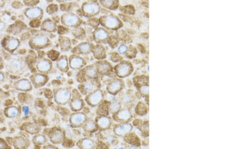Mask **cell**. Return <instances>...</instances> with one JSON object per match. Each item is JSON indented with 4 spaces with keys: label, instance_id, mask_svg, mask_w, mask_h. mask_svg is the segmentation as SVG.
<instances>
[{
    "label": "cell",
    "instance_id": "22",
    "mask_svg": "<svg viewBox=\"0 0 226 149\" xmlns=\"http://www.w3.org/2000/svg\"><path fill=\"white\" fill-rule=\"evenodd\" d=\"M110 68L109 65L107 63H103L100 64L99 66V69L100 72H105L107 71Z\"/></svg>",
    "mask_w": 226,
    "mask_h": 149
},
{
    "label": "cell",
    "instance_id": "7",
    "mask_svg": "<svg viewBox=\"0 0 226 149\" xmlns=\"http://www.w3.org/2000/svg\"><path fill=\"white\" fill-rule=\"evenodd\" d=\"M102 93L100 91H98L93 94L90 98V100L92 104L98 103L102 99Z\"/></svg>",
    "mask_w": 226,
    "mask_h": 149
},
{
    "label": "cell",
    "instance_id": "5",
    "mask_svg": "<svg viewBox=\"0 0 226 149\" xmlns=\"http://www.w3.org/2000/svg\"><path fill=\"white\" fill-rule=\"evenodd\" d=\"M78 21L77 17L72 14H68L64 18V23L67 25H73L75 24Z\"/></svg>",
    "mask_w": 226,
    "mask_h": 149
},
{
    "label": "cell",
    "instance_id": "27",
    "mask_svg": "<svg viewBox=\"0 0 226 149\" xmlns=\"http://www.w3.org/2000/svg\"><path fill=\"white\" fill-rule=\"evenodd\" d=\"M108 124H109V120L107 118L103 117V118H100V122H99V124L102 127H106L107 126H108L107 125Z\"/></svg>",
    "mask_w": 226,
    "mask_h": 149
},
{
    "label": "cell",
    "instance_id": "19",
    "mask_svg": "<svg viewBox=\"0 0 226 149\" xmlns=\"http://www.w3.org/2000/svg\"><path fill=\"white\" fill-rule=\"evenodd\" d=\"M44 27L48 30H52L54 28V23L50 21H46L44 23Z\"/></svg>",
    "mask_w": 226,
    "mask_h": 149
},
{
    "label": "cell",
    "instance_id": "28",
    "mask_svg": "<svg viewBox=\"0 0 226 149\" xmlns=\"http://www.w3.org/2000/svg\"><path fill=\"white\" fill-rule=\"evenodd\" d=\"M58 64V65L60 68L64 69L66 68V67L67 66V61L65 59L62 58L59 60Z\"/></svg>",
    "mask_w": 226,
    "mask_h": 149
},
{
    "label": "cell",
    "instance_id": "10",
    "mask_svg": "<svg viewBox=\"0 0 226 149\" xmlns=\"http://www.w3.org/2000/svg\"><path fill=\"white\" fill-rule=\"evenodd\" d=\"M41 13V11L38 8H33L31 9H30L27 11V15L30 16V17L35 18L38 16Z\"/></svg>",
    "mask_w": 226,
    "mask_h": 149
},
{
    "label": "cell",
    "instance_id": "16",
    "mask_svg": "<svg viewBox=\"0 0 226 149\" xmlns=\"http://www.w3.org/2000/svg\"><path fill=\"white\" fill-rule=\"evenodd\" d=\"M62 134L59 131H55L52 135V140L54 142H59L62 139Z\"/></svg>",
    "mask_w": 226,
    "mask_h": 149
},
{
    "label": "cell",
    "instance_id": "40",
    "mask_svg": "<svg viewBox=\"0 0 226 149\" xmlns=\"http://www.w3.org/2000/svg\"><path fill=\"white\" fill-rule=\"evenodd\" d=\"M56 7L55 6H54V5H51V6H50L48 8L49 11L50 12H51V13H52V12H53L54 11H55L56 10Z\"/></svg>",
    "mask_w": 226,
    "mask_h": 149
},
{
    "label": "cell",
    "instance_id": "34",
    "mask_svg": "<svg viewBox=\"0 0 226 149\" xmlns=\"http://www.w3.org/2000/svg\"><path fill=\"white\" fill-rule=\"evenodd\" d=\"M119 108V104L117 102L114 103L111 106V109L113 110V111H116V110H118Z\"/></svg>",
    "mask_w": 226,
    "mask_h": 149
},
{
    "label": "cell",
    "instance_id": "36",
    "mask_svg": "<svg viewBox=\"0 0 226 149\" xmlns=\"http://www.w3.org/2000/svg\"><path fill=\"white\" fill-rule=\"evenodd\" d=\"M127 47H126V46H124V45H123V46H120V47H119V51L121 53L123 54V53H124L127 51Z\"/></svg>",
    "mask_w": 226,
    "mask_h": 149
},
{
    "label": "cell",
    "instance_id": "17",
    "mask_svg": "<svg viewBox=\"0 0 226 149\" xmlns=\"http://www.w3.org/2000/svg\"><path fill=\"white\" fill-rule=\"evenodd\" d=\"M18 41L16 39H11L7 43L8 47H9L10 49H15V48H16L17 46H18Z\"/></svg>",
    "mask_w": 226,
    "mask_h": 149
},
{
    "label": "cell",
    "instance_id": "42",
    "mask_svg": "<svg viewBox=\"0 0 226 149\" xmlns=\"http://www.w3.org/2000/svg\"><path fill=\"white\" fill-rule=\"evenodd\" d=\"M3 77H4V76H3V74H2L0 72V80H2L3 79Z\"/></svg>",
    "mask_w": 226,
    "mask_h": 149
},
{
    "label": "cell",
    "instance_id": "11",
    "mask_svg": "<svg viewBox=\"0 0 226 149\" xmlns=\"http://www.w3.org/2000/svg\"><path fill=\"white\" fill-rule=\"evenodd\" d=\"M15 145L16 148L19 149L24 148L26 146V142L25 140L21 137L16 138L15 141Z\"/></svg>",
    "mask_w": 226,
    "mask_h": 149
},
{
    "label": "cell",
    "instance_id": "12",
    "mask_svg": "<svg viewBox=\"0 0 226 149\" xmlns=\"http://www.w3.org/2000/svg\"><path fill=\"white\" fill-rule=\"evenodd\" d=\"M83 63V61L79 58L74 57L73 58L71 61L70 64L73 68H77L82 65Z\"/></svg>",
    "mask_w": 226,
    "mask_h": 149
},
{
    "label": "cell",
    "instance_id": "33",
    "mask_svg": "<svg viewBox=\"0 0 226 149\" xmlns=\"http://www.w3.org/2000/svg\"><path fill=\"white\" fill-rule=\"evenodd\" d=\"M95 128V124L92 122H90L87 125V128L89 130H93Z\"/></svg>",
    "mask_w": 226,
    "mask_h": 149
},
{
    "label": "cell",
    "instance_id": "37",
    "mask_svg": "<svg viewBox=\"0 0 226 149\" xmlns=\"http://www.w3.org/2000/svg\"><path fill=\"white\" fill-rule=\"evenodd\" d=\"M93 88V85L92 83H88L86 86V90L88 91V92H90L91 90H92V89Z\"/></svg>",
    "mask_w": 226,
    "mask_h": 149
},
{
    "label": "cell",
    "instance_id": "38",
    "mask_svg": "<svg viewBox=\"0 0 226 149\" xmlns=\"http://www.w3.org/2000/svg\"><path fill=\"white\" fill-rule=\"evenodd\" d=\"M39 22L38 20H34L31 22L30 25L33 27H36L39 25Z\"/></svg>",
    "mask_w": 226,
    "mask_h": 149
},
{
    "label": "cell",
    "instance_id": "30",
    "mask_svg": "<svg viewBox=\"0 0 226 149\" xmlns=\"http://www.w3.org/2000/svg\"><path fill=\"white\" fill-rule=\"evenodd\" d=\"M48 56L53 60H54L56 59L58 56V53L56 51H51L48 54Z\"/></svg>",
    "mask_w": 226,
    "mask_h": 149
},
{
    "label": "cell",
    "instance_id": "44",
    "mask_svg": "<svg viewBox=\"0 0 226 149\" xmlns=\"http://www.w3.org/2000/svg\"><path fill=\"white\" fill-rule=\"evenodd\" d=\"M0 149H2V148H1V147H0Z\"/></svg>",
    "mask_w": 226,
    "mask_h": 149
},
{
    "label": "cell",
    "instance_id": "23",
    "mask_svg": "<svg viewBox=\"0 0 226 149\" xmlns=\"http://www.w3.org/2000/svg\"><path fill=\"white\" fill-rule=\"evenodd\" d=\"M26 130L27 132L31 133V134H34L36 132H37V128L36 126L34 125H29L26 127Z\"/></svg>",
    "mask_w": 226,
    "mask_h": 149
},
{
    "label": "cell",
    "instance_id": "26",
    "mask_svg": "<svg viewBox=\"0 0 226 149\" xmlns=\"http://www.w3.org/2000/svg\"><path fill=\"white\" fill-rule=\"evenodd\" d=\"M45 77L44 76L42 75H37L35 78V81L37 84H40L44 81Z\"/></svg>",
    "mask_w": 226,
    "mask_h": 149
},
{
    "label": "cell",
    "instance_id": "15",
    "mask_svg": "<svg viewBox=\"0 0 226 149\" xmlns=\"http://www.w3.org/2000/svg\"><path fill=\"white\" fill-rule=\"evenodd\" d=\"M96 37L98 39H105L107 37V33L103 29H100L96 33Z\"/></svg>",
    "mask_w": 226,
    "mask_h": 149
},
{
    "label": "cell",
    "instance_id": "31",
    "mask_svg": "<svg viewBox=\"0 0 226 149\" xmlns=\"http://www.w3.org/2000/svg\"><path fill=\"white\" fill-rule=\"evenodd\" d=\"M103 48L101 47H98L95 50V53L96 56H100L103 53Z\"/></svg>",
    "mask_w": 226,
    "mask_h": 149
},
{
    "label": "cell",
    "instance_id": "6",
    "mask_svg": "<svg viewBox=\"0 0 226 149\" xmlns=\"http://www.w3.org/2000/svg\"><path fill=\"white\" fill-rule=\"evenodd\" d=\"M33 42L34 44L37 45H44L47 42V39L44 36H38L35 37L33 39Z\"/></svg>",
    "mask_w": 226,
    "mask_h": 149
},
{
    "label": "cell",
    "instance_id": "29",
    "mask_svg": "<svg viewBox=\"0 0 226 149\" xmlns=\"http://www.w3.org/2000/svg\"><path fill=\"white\" fill-rule=\"evenodd\" d=\"M86 73H87V74L89 76H91V77H96L97 75L96 71H95L94 69H93V68H89V69H88L87 70Z\"/></svg>",
    "mask_w": 226,
    "mask_h": 149
},
{
    "label": "cell",
    "instance_id": "13",
    "mask_svg": "<svg viewBox=\"0 0 226 149\" xmlns=\"http://www.w3.org/2000/svg\"><path fill=\"white\" fill-rule=\"evenodd\" d=\"M50 67V63L47 61H42L38 64V67L39 70L41 71H47Z\"/></svg>",
    "mask_w": 226,
    "mask_h": 149
},
{
    "label": "cell",
    "instance_id": "43",
    "mask_svg": "<svg viewBox=\"0 0 226 149\" xmlns=\"http://www.w3.org/2000/svg\"><path fill=\"white\" fill-rule=\"evenodd\" d=\"M46 149H54V148H52V147H48V148H47Z\"/></svg>",
    "mask_w": 226,
    "mask_h": 149
},
{
    "label": "cell",
    "instance_id": "2",
    "mask_svg": "<svg viewBox=\"0 0 226 149\" xmlns=\"http://www.w3.org/2000/svg\"><path fill=\"white\" fill-rule=\"evenodd\" d=\"M106 26L109 28H115L119 25V21L117 18L113 16L107 17L104 22Z\"/></svg>",
    "mask_w": 226,
    "mask_h": 149
},
{
    "label": "cell",
    "instance_id": "24",
    "mask_svg": "<svg viewBox=\"0 0 226 149\" xmlns=\"http://www.w3.org/2000/svg\"><path fill=\"white\" fill-rule=\"evenodd\" d=\"M119 116L123 120H126L129 117L130 113L128 110H123L119 114Z\"/></svg>",
    "mask_w": 226,
    "mask_h": 149
},
{
    "label": "cell",
    "instance_id": "35",
    "mask_svg": "<svg viewBox=\"0 0 226 149\" xmlns=\"http://www.w3.org/2000/svg\"><path fill=\"white\" fill-rule=\"evenodd\" d=\"M44 140H45L43 136H38L36 138V141H37V142L40 143H42L44 142Z\"/></svg>",
    "mask_w": 226,
    "mask_h": 149
},
{
    "label": "cell",
    "instance_id": "8",
    "mask_svg": "<svg viewBox=\"0 0 226 149\" xmlns=\"http://www.w3.org/2000/svg\"><path fill=\"white\" fill-rule=\"evenodd\" d=\"M121 87V83L120 81H115L109 86V90L112 93H115L119 91Z\"/></svg>",
    "mask_w": 226,
    "mask_h": 149
},
{
    "label": "cell",
    "instance_id": "21",
    "mask_svg": "<svg viewBox=\"0 0 226 149\" xmlns=\"http://www.w3.org/2000/svg\"><path fill=\"white\" fill-rule=\"evenodd\" d=\"M72 107L75 109H79L81 107L82 103L79 99H76L74 100L72 102Z\"/></svg>",
    "mask_w": 226,
    "mask_h": 149
},
{
    "label": "cell",
    "instance_id": "1",
    "mask_svg": "<svg viewBox=\"0 0 226 149\" xmlns=\"http://www.w3.org/2000/svg\"><path fill=\"white\" fill-rule=\"evenodd\" d=\"M131 70L130 66L127 63H122L117 68V73L119 76H124L128 75Z\"/></svg>",
    "mask_w": 226,
    "mask_h": 149
},
{
    "label": "cell",
    "instance_id": "14",
    "mask_svg": "<svg viewBox=\"0 0 226 149\" xmlns=\"http://www.w3.org/2000/svg\"><path fill=\"white\" fill-rule=\"evenodd\" d=\"M84 116L82 114H75L73 116V117L72 118V120L75 124H80L82 122H83L84 118Z\"/></svg>",
    "mask_w": 226,
    "mask_h": 149
},
{
    "label": "cell",
    "instance_id": "4",
    "mask_svg": "<svg viewBox=\"0 0 226 149\" xmlns=\"http://www.w3.org/2000/svg\"><path fill=\"white\" fill-rule=\"evenodd\" d=\"M57 99L60 102H64L69 98V93L65 90L59 91L56 95Z\"/></svg>",
    "mask_w": 226,
    "mask_h": 149
},
{
    "label": "cell",
    "instance_id": "41",
    "mask_svg": "<svg viewBox=\"0 0 226 149\" xmlns=\"http://www.w3.org/2000/svg\"><path fill=\"white\" fill-rule=\"evenodd\" d=\"M23 111L25 113V114L27 115L29 112V108L27 106H24L23 107Z\"/></svg>",
    "mask_w": 226,
    "mask_h": 149
},
{
    "label": "cell",
    "instance_id": "39",
    "mask_svg": "<svg viewBox=\"0 0 226 149\" xmlns=\"http://www.w3.org/2000/svg\"><path fill=\"white\" fill-rule=\"evenodd\" d=\"M106 6H110L112 5H113L114 3V1H103L102 2Z\"/></svg>",
    "mask_w": 226,
    "mask_h": 149
},
{
    "label": "cell",
    "instance_id": "20",
    "mask_svg": "<svg viewBox=\"0 0 226 149\" xmlns=\"http://www.w3.org/2000/svg\"><path fill=\"white\" fill-rule=\"evenodd\" d=\"M130 129V126L128 125H125V126H120L117 128V131L120 134H124L126 132H127L129 131Z\"/></svg>",
    "mask_w": 226,
    "mask_h": 149
},
{
    "label": "cell",
    "instance_id": "32",
    "mask_svg": "<svg viewBox=\"0 0 226 149\" xmlns=\"http://www.w3.org/2000/svg\"><path fill=\"white\" fill-rule=\"evenodd\" d=\"M141 90L143 94H145V95H147V94H148L149 93V87L148 86H147V85L143 86L141 87Z\"/></svg>",
    "mask_w": 226,
    "mask_h": 149
},
{
    "label": "cell",
    "instance_id": "25",
    "mask_svg": "<svg viewBox=\"0 0 226 149\" xmlns=\"http://www.w3.org/2000/svg\"><path fill=\"white\" fill-rule=\"evenodd\" d=\"M79 49L81 52L83 53H86L90 51V46L89 44L87 43L83 44L80 45V46H79Z\"/></svg>",
    "mask_w": 226,
    "mask_h": 149
},
{
    "label": "cell",
    "instance_id": "9",
    "mask_svg": "<svg viewBox=\"0 0 226 149\" xmlns=\"http://www.w3.org/2000/svg\"><path fill=\"white\" fill-rule=\"evenodd\" d=\"M18 87L22 90H27L30 88V84L26 80H22L18 82Z\"/></svg>",
    "mask_w": 226,
    "mask_h": 149
},
{
    "label": "cell",
    "instance_id": "3",
    "mask_svg": "<svg viewBox=\"0 0 226 149\" xmlns=\"http://www.w3.org/2000/svg\"><path fill=\"white\" fill-rule=\"evenodd\" d=\"M99 7L96 4L89 3L86 4L83 7L84 11L87 13H95L99 11Z\"/></svg>",
    "mask_w": 226,
    "mask_h": 149
},
{
    "label": "cell",
    "instance_id": "18",
    "mask_svg": "<svg viewBox=\"0 0 226 149\" xmlns=\"http://www.w3.org/2000/svg\"><path fill=\"white\" fill-rule=\"evenodd\" d=\"M18 109L15 107H10L7 111V113H8V116H11V117L15 116L18 114Z\"/></svg>",
    "mask_w": 226,
    "mask_h": 149
},
{
    "label": "cell",
    "instance_id": "45",
    "mask_svg": "<svg viewBox=\"0 0 226 149\" xmlns=\"http://www.w3.org/2000/svg\"><path fill=\"white\" fill-rule=\"evenodd\" d=\"M123 149V148H121V149Z\"/></svg>",
    "mask_w": 226,
    "mask_h": 149
}]
</instances>
